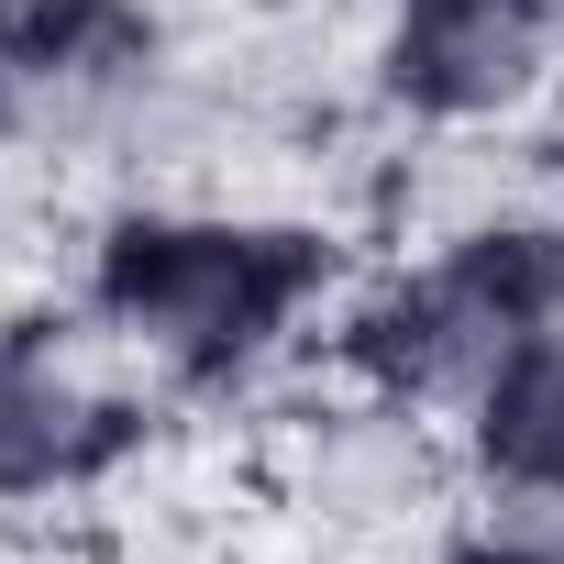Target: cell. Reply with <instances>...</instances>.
Returning a JSON list of instances; mask_svg holds the SVG:
<instances>
[{"label": "cell", "mask_w": 564, "mask_h": 564, "mask_svg": "<svg viewBox=\"0 0 564 564\" xmlns=\"http://www.w3.org/2000/svg\"><path fill=\"white\" fill-rule=\"evenodd\" d=\"M355 254L300 210H221V199H122L78 254V322L155 399H243L333 322Z\"/></svg>", "instance_id": "1"}, {"label": "cell", "mask_w": 564, "mask_h": 564, "mask_svg": "<svg viewBox=\"0 0 564 564\" xmlns=\"http://www.w3.org/2000/svg\"><path fill=\"white\" fill-rule=\"evenodd\" d=\"M531 333H564V221L553 210H476L421 254L355 276L311 333L322 377L388 410H465Z\"/></svg>", "instance_id": "2"}, {"label": "cell", "mask_w": 564, "mask_h": 564, "mask_svg": "<svg viewBox=\"0 0 564 564\" xmlns=\"http://www.w3.org/2000/svg\"><path fill=\"white\" fill-rule=\"evenodd\" d=\"M155 454V399L78 355L67 311L0 322V520L78 509Z\"/></svg>", "instance_id": "3"}, {"label": "cell", "mask_w": 564, "mask_h": 564, "mask_svg": "<svg viewBox=\"0 0 564 564\" xmlns=\"http://www.w3.org/2000/svg\"><path fill=\"white\" fill-rule=\"evenodd\" d=\"M564 78V0H388L366 34V89L410 133L531 122Z\"/></svg>", "instance_id": "4"}, {"label": "cell", "mask_w": 564, "mask_h": 564, "mask_svg": "<svg viewBox=\"0 0 564 564\" xmlns=\"http://www.w3.org/2000/svg\"><path fill=\"white\" fill-rule=\"evenodd\" d=\"M454 465L509 509H564V333H531L454 410Z\"/></svg>", "instance_id": "5"}, {"label": "cell", "mask_w": 564, "mask_h": 564, "mask_svg": "<svg viewBox=\"0 0 564 564\" xmlns=\"http://www.w3.org/2000/svg\"><path fill=\"white\" fill-rule=\"evenodd\" d=\"M56 133V12L45 0H0V144Z\"/></svg>", "instance_id": "6"}, {"label": "cell", "mask_w": 564, "mask_h": 564, "mask_svg": "<svg viewBox=\"0 0 564 564\" xmlns=\"http://www.w3.org/2000/svg\"><path fill=\"white\" fill-rule=\"evenodd\" d=\"M432 564H564V509H509L487 498L476 520H454L432 542Z\"/></svg>", "instance_id": "7"}, {"label": "cell", "mask_w": 564, "mask_h": 564, "mask_svg": "<svg viewBox=\"0 0 564 564\" xmlns=\"http://www.w3.org/2000/svg\"><path fill=\"white\" fill-rule=\"evenodd\" d=\"M531 166H542V210H553V221H564V122H553V144H542V155H531Z\"/></svg>", "instance_id": "8"}]
</instances>
